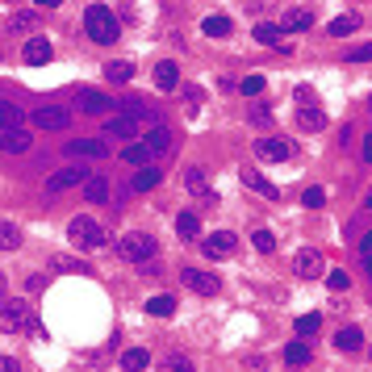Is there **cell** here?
<instances>
[{
    "label": "cell",
    "mask_w": 372,
    "mask_h": 372,
    "mask_svg": "<svg viewBox=\"0 0 372 372\" xmlns=\"http://www.w3.org/2000/svg\"><path fill=\"white\" fill-rule=\"evenodd\" d=\"M76 184H84V168H63V172H55L46 180V193H67Z\"/></svg>",
    "instance_id": "e0dca14e"
},
{
    "label": "cell",
    "mask_w": 372,
    "mask_h": 372,
    "mask_svg": "<svg viewBox=\"0 0 372 372\" xmlns=\"http://www.w3.org/2000/svg\"><path fill=\"white\" fill-rule=\"evenodd\" d=\"M50 272H92L84 259H72V255H50Z\"/></svg>",
    "instance_id": "4316f807"
},
{
    "label": "cell",
    "mask_w": 372,
    "mask_h": 372,
    "mask_svg": "<svg viewBox=\"0 0 372 372\" xmlns=\"http://www.w3.org/2000/svg\"><path fill=\"white\" fill-rule=\"evenodd\" d=\"M34 126L38 130H67L72 113L63 109V105H38V109H34Z\"/></svg>",
    "instance_id": "ba28073f"
},
{
    "label": "cell",
    "mask_w": 372,
    "mask_h": 372,
    "mask_svg": "<svg viewBox=\"0 0 372 372\" xmlns=\"http://www.w3.org/2000/svg\"><path fill=\"white\" fill-rule=\"evenodd\" d=\"M297 126L301 130H322L327 126V113L314 109V105H301V109H297Z\"/></svg>",
    "instance_id": "7402d4cb"
},
{
    "label": "cell",
    "mask_w": 372,
    "mask_h": 372,
    "mask_svg": "<svg viewBox=\"0 0 372 372\" xmlns=\"http://www.w3.org/2000/svg\"><path fill=\"white\" fill-rule=\"evenodd\" d=\"M201 30H205V38H226L234 25H230V17H222V13H214V17H205L201 21Z\"/></svg>",
    "instance_id": "cb8c5ba5"
},
{
    "label": "cell",
    "mask_w": 372,
    "mask_h": 372,
    "mask_svg": "<svg viewBox=\"0 0 372 372\" xmlns=\"http://www.w3.org/2000/svg\"><path fill=\"white\" fill-rule=\"evenodd\" d=\"M9 297V281H5V272H0V301Z\"/></svg>",
    "instance_id": "681fc988"
},
{
    "label": "cell",
    "mask_w": 372,
    "mask_h": 372,
    "mask_svg": "<svg viewBox=\"0 0 372 372\" xmlns=\"http://www.w3.org/2000/svg\"><path fill=\"white\" fill-rule=\"evenodd\" d=\"M255 42H263V46H281V25H255Z\"/></svg>",
    "instance_id": "d590c367"
},
{
    "label": "cell",
    "mask_w": 372,
    "mask_h": 372,
    "mask_svg": "<svg viewBox=\"0 0 372 372\" xmlns=\"http://www.w3.org/2000/svg\"><path fill=\"white\" fill-rule=\"evenodd\" d=\"M13 126H21V105L0 100V130H13Z\"/></svg>",
    "instance_id": "f1b7e54d"
},
{
    "label": "cell",
    "mask_w": 372,
    "mask_h": 372,
    "mask_svg": "<svg viewBox=\"0 0 372 372\" xmlns=\"http://www.w3.org/2000/svg\"><path fill=\"white\" fill-rule=\"evenodd\" d=\"M164 151H172V130L168 126H146L142 130V138L138 142H130L126 151H122V164H130V168H146V164H155Z\"/></svg>",
    "instance_id": "6da1fadb"
},
{
    "label": "cell",
    "mask_w": 372,
    "mask_h": 372,
    "mask_svg": "<svg viewBox=\"0 0 372 372\" xmlns=\"http://www.w3.org/2000/svg\"><path fill=\"white\" fill-rule=\"evenodd\" d=\"M360 251H364V255H372V230H368V234L360 239Z\"/></svg>",
    "instance_id": "c3c4849f"
},
{
    "label": "cell",
    "mask_w": 372,
    "mask_h": 372,
    "mask_svg": "<svg viewBox=\"0 0 372 372\" xmlns=\"http://www.w3.org/2000/svg\"><path fill=\"white\" fill-rule=\"evenodd\" d=\"M0 151H5V155H25V151H30V134H25L21 126L0 130Z\"/></svg>",
    "instance_id": "2e32d148"
},
{
    "label": "cell",
    "mask_w": 372,
    "mask_h": 372,
    "mask_svg": "<svg viewBox=\"0 0 372 372\" xmlns=\"http://www.w3.org/2000/svg\"><path fill=\"white\" fill-rule=\"evenodd\" d=\"M17 247H21L17 222H0V251H17Z\"/></svg>",
    "instance_id": "83f0119b"
},
{
    "label": "cell",
    "mask_w": 372,
    "mask_h": 372,
    "mask_svg": "<svg viewBox=\"0 0 372 372\" xmlns=\"http://www.w3.org/2000/svg\"><path fill=\"white\" fill-rule=\"evenodd\" d=\"M251 239H255V251H263V255L276 251V234H272V230H255Z\"/></svg>",
    "instance_id": "8d00e7d4"
},
{
    "label": "cell",
    "mask_w": 372,
    "mask_h": 372,
    "mask_svg": "<svg viewBox=\"0 0 372 372\" xmlns=\"http://www.w3.org/2000/svg\"><path fill=\"white\" fill-rule=\"evenodd\" d=\"M297 100H301V105H314V88L301 84V88H297Z\"/></svg>",
    "instance_id": "7dc6e473"
},
{
    "label": "cell",
    "mask_w": 372,
    "mask_h": 372,
    "mask_svg": "<svg viewBox=\"0 0 372 372\" xmlns=\"http://www.w3.org/2000/svg\"><path fill=\"white\" fill-rule=\"evenodd\" d=\"M146 126H155V113L146 109V105H130V109L126 113H118V118H109V122H105V134H109V138H142V130Z\"/></svg>",
    "instance_id": "3957f363"
},
{
    "label": "cell",
    "mask_w": 372,
    "mask_h": 372,
    "mask_svg": "<svg viewBox=\"0 0 372 372\" xmlns=\"http://www.w3.org/2000/svg\"><path fill=\"white\" fill-rule=\"evenodd\" d=\"M109 105H113V100L105 96V92H96V88H84V92H80V109H84V113H105Z\"/></svg>",
    "instance_id": "44dd1931"
},
{
    "label": "cell",
    "mask_w": 372,
    "mask_h": 372,
    "mask_svg": "<svg viewBox=\"0 0 372 372\" xmlns=\"http://www.w3.org/2000/svg\"><path fill=\"white\" fill-rule=\"evenodd\" d=\"M251 122H255V126H268V122H272V113H268V109H259V105H255V109H251Z\"/></svg>",
    "instance_id": "ee69618b"
},
{
    "label": "cell",
    "mask_w": 372,
    "mask_h": 372,
    "mask_svg": "<svg viewBox=\"0 0 372 372\" xmlns=\"http://www.w3.org/2000/svg\"><path fill=\"white\" fill-rule=\"evenodd\" d=\"M0 372H21V364H17V355H0Z\"/></svg>",
    "instance_id": "f6af8a7d"
},
{
    "label": "cell",
    "mask_w": 372,
    "mask_h": 372,
    "mask_svg": "<svg viewBox=\"0 0 372 372\" xmlns=\"http://www.w3.org/2000/svg\"><path fill=\"white\" fill-rule=\"evenodd\" d=\"M368 276H372V255H368Z\"/></svg>",
    "instance_id": "f5cc1de1"
},
{
    "label": "cell",
    "mask_w": 372,
    "mask_h": 372,
    "mask_svg": "<svg viewBox=\"0 0 372 372\" xmlns=\"http://www.w3.org/2000/svg\"><path fill=\"white\" fill-rule=\"evenodd\" d=\"M67 239L76 247H84V251H96V247H105V226L96 218H88V214H76L67 222Z\"/></svg>",
    "instance_id": "5b68a950"
},
{
    "label": "cell",
    "mask_w": 372,
    "mask_h": 372,
    "mask_svg": "<svg viewBox=\"0 0 372 372\" xmlns=\"http://www.w3.org/2000/svg\"><path fill=\"white\" fill-rule=\"evenodd\" d=\"M201 251H205L209 259H226V255L234 251V234H230V230H214V234L201 243Z\"/></svg>",
    "instance_id": "7c38bea8"
},
{
    "label": "cell",
    "mask_w": 372,
    "mask_h": 372,
    "mask_svg": "<svg viewBox=\"0 0 372 372\" xmlns=\"http://www.w3.org/2000/svg\"><path fill=\"white\" fill-rule=\"evenodd\" d=\"M0 331L5 335H25V331H38V318H34V305L30 301H0Z\"/></svg>",
    "instance_id": "277c9868"
},
{
    "label": "cell",
    "mask_w": 372,
    "mask_h": 372,
    "mask_svg": "<svg viewBox=\"0 0 372 372\" xmlns=\"http://www.w3.org/2000/svg\"><path fill=\"white\" fill-rule=\"evenodd\" d=\"M309 25H314V13H309V9H293V13H285L281 34H301V30H309Z\"/></svg>",
    "instance_id": "ffe728a7"
},
{
    "label": "cell",
    "mask_w": 372,
    "mask_h": 372,
    "mask_svg": "<svg viewBox=\"0 0 372 372\" xmlns=\"http://www.w3.org/2000/svg\"><path fill=\"white\" fill-rule=\"evenodd\" d=\"M67 151L80 155V159H105V155H109V142H100V138H72Z\"/></svg>",
    "instance_id": "9a60e30c"
},
{
    "label": "cell",
    "mask_w": 372,
    "mask_h": 372,
    "mask_svg": "<svg viewBox=\"0 0 372 372\" xmlns=\"http://www.w3.org/2000/svg\"><path fill=\"white\" fill-rule=\"evenodd\" d=\"M84 34H88L96 46H109V42H118V34H122L118 13H113L109 5H88V9H84Z\"/></svg>",
    "instance_id": "7a4b0ae2"
},
{
    "label": "cell",
    "mask_w": 372,
    "mask_h": 372,
    "mask_svg": "<svg viewBox=\"0 0 372 372\" xmlns=\"http://www.w3.org/2000/svg\"><path fill=\"white\" fill-rule=\"evenodd\" d=\"M318 331H322V314H301L297 318V335L305 339V335H318Z\"/></svg>",
    "instance_id": "e575fe53"
},
{
    "label": "cell",
    "mask_w": 372,
    "mask_h": 372,
    "mask_svg": "<svg viewBox=\"0 0 372 372\" xmlns=\"http://www.w3.org/2000/svg\"><path fill=\"white\" fill-rule=\"evenodd\" d=\"M239 180H243V184H247L251 193H259V197H268V201H276V197H281V188H276L272 180H263V176H259V172H251V168H247V172L239 176Z\"/></svg>",
    "instance_id": "d6986e66"
},
{
    "label": "cell",
    "mask_w": 372,
    "mask_h": 372,
    "mask_svg": "<svg viewBox=\"0 0 372 372\" xmlns=\"http://www.w3.org/2000/svg\"><path fill=\"white\" fill-rule=\"evenodd\" d=\"M164 372H197V368H193L188 355H168V360H164Z\"/></svg>",
    "instance_id": "ab89813d"
},
{
    "label": "cell",
    "mask_w": 372,
    "mask_h": 372,
    "mask_svg": "<svg viewBox=\"0 0 372 372\" xmlns=\"http://www.w3.org/2000/svg\"><path fill=\"white\" fill-rule=\"evenodd\" d=\"M105 76H109L113 84H126V80H134V63L130 59H113V63H105Z\"/></svg>",
    "instance_id": "d4e9b609"
},
{
    "label": "cell",
    "mask_w": 372,
    "mask_h": 372,
    "mask_svg": "<svg viewBox=\"0 0 372 372\" xmlns=\"http://www.w3.org/2000/svg\"><path fill=\"white\" fill-rule=\"evenodd\" d=\"M255 155L268 159V164H285V159L293 155V146H289L285 138H259V142H255Z\"/></svg>",
    "instance_id": "8fae6325"
},
{
    "label": "cell",
    "mask_w": 372,
    "mask_h": 372,
    "mask_svg": "<svg viewBox=\"0 0 372 372\" xmlns=\"http://www.w3.org/2000/svg\"><path fill=\"white\" fill-rule=\"evenodd\" d=\"M293 272H297V276H305V281L322 276V272H327V259H322V251H318V247H301V251L293 255Z\"/></svg>",
    "instance_id": "52a82bcc"
},
{
    "label": "cell",
    "mask_w": 372,
    "mask_h": 372,
    "mask_svg": "<svg viewBox=\"0 0 372 372\" xmlns=\"http://www.w3.org/2000/svg\"><path fill=\"white\" fill-rule=\"evenodd\" d=\"M368 109H372V100H368Z\"/></svg>",
    "instance_id": "db71d44e"
},
{
    "label": "cell",
    "mask_w": 372,
    "mask_h": 372,
    "mask_svg": "<svg viewBox=\"0 0 372 372\" xmlns=\"http://www.w3.org/2000/svg\"><path fill=\"white\" fill-rule=\"evenodd\" d=\"M364 209H372V188H368V197H364Z\"/></svg>",
    "instance_id": "816d5d0a"
},
{
    "label": "cell",
    "mask_w": 372,
    "mask_h": 372,
    "mask_svg": "<svg viewBox=\"0 0 372 372\" xmlns=\"http://www.w3.org/2000/svg\"><path fill=\"white\" fill-rule=\"evenodd\" d=\"M155 84L164 88V92H176L180 88V67L172 63V59H164V63H155Z\"/></svg>",
    "instance_id": "ac0fdd59"
},
{
    "label": "cell",
    "mask_w": 372,
    "mask_h": 372,
    "mask_svg": "<svg viewBox=\"0 0 372 372\" xmlns=\"http://www.w3.org/2000/svg\"><path fill=\"white\" fill-rule=\"evenodd\" d=\"M184 188L201 201V205H218V193L209 188V176H205V168H184Z\"/></svg>",
    "instance_id": "9c48e42d"
},
{
    "label": "cell",
    "mask_w": 372,
    "mask_h": 372,
    "mask_svg": "<svg viewBox=\"0 0 372 372\" xmlns=\"http://www.w3.org/2000/svg\"><path fill=\"white\" fill-rule=\"evenodd\" d=\"M239 88H243V96H259V92H263V76H247Z\"/></svg>",
    "instance_id": "b9f144b4"
},
{
    "label": "cell",
    "mask_w": 372,
    "mask_h": 372,
    "mask_svg": "<svg viewBox=\"0 0 372 372\" xmlns=\"http://www.w3.org/2000/svg\"><path fill=\"white\" fill-rule=\"evenodd\" d=\"M146 364H151V351H142V347H130V351L122 355V368H126V372H142Z\"/></svg>",
    "instance_id": "1f68e13d"
},
{
    "label": "cell",
    "mask_w": 372,
    "mask_h": 372,
    "mask_svg": "<svg viewBox=\"0 0 372 372\" xmlns=\"http://www.w3.org/2000/svg\"><path fill=\"white\" fill-rule=\"evenodd\" d=\"M146 314H155V318H172V314H176V301H172L168 293H159V297L146 301Z\"/></svg>",
    "instance_id": "f546056e"
},
{
    "label": "cell",
    "mask_w": 372,
    "mask_h": 372,
    "mask_svg": "<svg viewBox=\"0 0 372 372\" xmlns=\"http://www.w3.org/2000/svg\"><path fill=\"white\" fill-rule=\"evenodd\" d=\"M50 55H55V50H50V38H25V50H21V59L30 63V67H38V63H50Z\"/></svg>",
    "instance_id": "4fadbf2b"
},
{
    "label": "cell",
    "mask_w": 372,
    "mask_h": 372,
    "mask_svg": "<svg viewBox=\"0 0 372 372\" xmlns=\"http://www.w3.org/2000/svg\"><path fill=\"white\" fill-rule=\"evenodd\" d=\"M285 360L301 368V364H309V347H305V343H289V347H285Z\"/></svg>",
    "instance_id": "74e56055"
},
{
    "label": "cell",
    "mask_w": 372,
    "mask_h": 372,
    "mask_svg": "<svg viewBox=\"0 0 372 372\" xmlns=\"http://www.w3.org/2000/svg\"><path fill=\"white\" fill-rule=\"evenodd\" d=\"M360 155H364V164H372V134H364V146H360Z\"/></svg>",
    "instance_id": "bcb514c9"
},
{
    "label": "cell",
    "mask_w": 372,
    "mask_h": 372,
    "mask_svg": "<svg viewBox=\"0 0 372 372\" xmlns=\"http://www.w3.org/2000/svg\"><path fill=\"white\" fill-rule=\"evenodd\" d=\"M9 30L13 34H38V13H13L9 17Z\"/></svg>",
    "instance_id": "4dcf8cb0"
},
{
    "label": "cell",
    "mask_w": 372,
    "mask_h": 372,
    "mask_svg": "<svg viewBox=\"0 0 372 372\" xmlns=\"http://www.w3.org/2000/svg\"><path fill=\"white\" fill-rule=\"evenodd\" d=\"M109 180H105L100 172H92V176H84V201L88 205H105V201H109Z\"/></svg>",
    "instance_id": "5bb4252c"
},
{
    "label": "cell",
    "mask_w": 372,
    "mask_h": 372,
    "mask_svg": "<svg viewBox=\"0 0 372 372\" xmlns=\"http://www.w3.org/2000/svg\"><path fill=\"white\" fill-rule=\"evenodd\" d=\"M34 5H42V9H55V5H63V0H34Z\"/></svg>",
    "instance_id": "f907efd6"
},
{
    "label": "cell",
    "mask_w": 372,
    "mask_h": 372,
    "mask_svg": "<svg viewBox=\"0 0 372 372\" xmlns=\"http://www.w3.org/2000/svg\"><path fill=\"white\" fill-rule=\"evenodd\" d=\"M159 180H164V172H159L155 164H146V168H142V172L134 176V193H151V188H155Z\"/></svg>",
    "instance_id": "484cf974"
},
{
    "label": "cell",
    "mask_w": 372,
    "mask_h": 372,
    "mask_svg": "<svg viewBox=\"0 0 372 372\" xmlns=\"http://www.w3.org/2000/svg\"><path fill=\"white\" fill-rule=\"evenodd\" d=\"M118 255H122V259H130V263H146V259L155 255V239H151V234H142V230H130V234H122V239H118Z\"/></svg>",
    "instance_id": "8992f818"
},
{
    "label": "cell",
    "mask_w": 372,
    "mask_h": 372,
    "mask_svg": "<svg viewBox=\"0 0 372 372\" xmlns=\"http://www.w3.org/2000/svg\"><path fill=\"white\" fill-rule=\"evenodd\" d=\"M355 30H360V13H343V17H335V21H331V34H335V38L355 34Z\"/></svg>",
    "instance_id": "d6a6232c"
},
{
    "label": "cell",
    "mask_w": 372,
    "mask_h": 372,
    "mask_svg": "<svg viewBox=\"0 0 372 372\" xmlns=\"http://www.w3.org/2000/svg\"><path fill=\"white\" fill-rule=\"evenodd\" d=\"M184 276V285L193 289V293H201V297H214L222 285H218V272H201V268H184L180 272Z\"/></svg>",
    "instance_id": "30bf717a"
},
{
    "label": "cell",
    "mask_w": 372,
    "mask_h": 372,
    "mask_svg": "<svg viewBox=\"0 0 372 372\" xmlns=\"http://www.w3.org/2000/svg\"><path fill=\"white\" fill-rule=\"evenodd\" d=\"M301 205H305V209H322V205H327V188H305V193H301Z\"/></svg>",
    "instance_id": "f35d334b"
},
{
    "label": "cell",
    "mask_w": 372,
    "mask_h": 372,
    "mask_svg": "<svg viewBox=\"0 0 372 372\" xmlns=\"http://www.w3.org/2000/svg\"><path fill=\"white\" fill-rule=\"evenodd\" d=\"M176 234H180V239H197V234H201V218H197V214H180V218H176Z\"/></svg>",
    "instance_id": "836d02e7"
},
{
    "label": "cell",
    "mask_w": 372,
    "mask_h": 372,
    "mask_svg": "<svg viewBox=\"0 0 372 372\" xmlns=\"http://www.w3.org/2000/svg\"><path fill=\"white\" fill-rule=\"evenodd\" d=\"M327 285H331L335 293H343V289L351 285V276H347V272H327Z\"/></svg>",
    "instance_id": "7bdbcfd3"
},
{
    "label": "cell",
    "mask_w": 372,
    "mask_h": 372,
    "mask_svg": "<svg viewBox=\"0 0 372 372\" xmlns=\"http://www.w3.org/2000/svg\"><path fill=\"white\" fill-rule=\"evenodd\" d=\"M351 63H372V42H360V46H351V55H347Z\"/></svg>",
    "instance_id": "60d3db41"
},
{
    "label": "cell",
    "mask_w": 372,
    "mask_h": 372,
    "mask_svg": "<svg viewBox=\"0 0 372 372\" xmlns=\"http://www.w3.org/2000/svg\"><path fill=\"white\" fill-rule=\"evenodd\" d=\"M335 347H339V351H360V347H364V331H360V327H343V331L335 335Z\"/></svg>",
    "instance_id": "603a6c76"
}]
</instances>
